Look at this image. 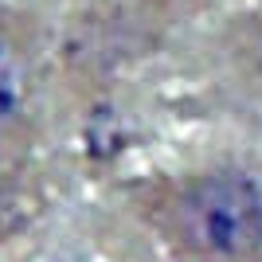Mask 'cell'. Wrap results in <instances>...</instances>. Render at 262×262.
Listing matches in <instances>:
<instances>
[{
    "mask_svg": "<svg viewBox=\"0 0 262 262\" xmlns=\"http://www.w3.org/2000/svg\"><path fill=\"white\" fill-rule=\"evenodd\" d=\"M8 219H12V196H8V188L0 184V231L8 227Z\"/></svg>",
    "mask_w": 262,
    "mask_h": 262,
    "instance_id": "3",
    "label": "cell"
},
{
    "mask_svg": "<svg viewBox=\"0 0 262 262\" xmlns=\"http://www.w3.org/2000/svg\"><path fill=\"white\" fill-rule=\"evenodd\" d=\"M35 94V55L20 28L0 20V141L20 129Z\"/></svg>",
    "mask_w": 262,
    "mask_h": 262,
    "instance_id": "2",
    "label": "cell"
},
{
    "mask_svg": "<svg viewBox=\"0 0 262 262\" xmlns=\"http://www.w3.org/2000/svg\"><path fill=\"white\" fill-rule=\"evenodd\" d=\"M164 243L196 262H247L262 254V188L243 172H200L157 200Z\"/></svg>",
    "mask_w": 262,
    "mask_h": 262,
    "instance_id": "1",
    "label": "cell"
}]
</instances>
